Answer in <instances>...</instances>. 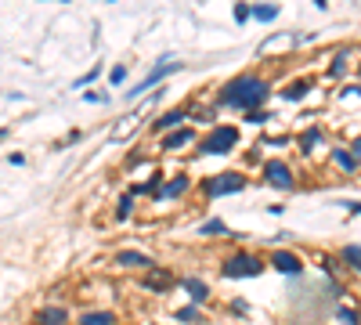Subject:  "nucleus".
I'll use <instances>...</instances> for the list:
<instances>
[{
    "label": "nucleus",
    "mask_w": 361,
    "mask_h": 325,
    "mask_svg": "<svg viewBox=\"0 0 361 325\" xmlns=\"http://www.w3.org/2000/svg\"><path fill=\"white\" fill-rule=\"evenodd\" d=\"M141 286L152 289V292H166V289H174V286H177V279H174V275H170L166 268H152L145 279H141Z\"/></svg>",
    "instance_id": "9b49d317"
},
{
    "label": "nucleus",
    "mask_w": 361,
    "mask_h": 325,
    "mask_svg": "<svg viewBox=\"0 0 361 325\" xmlns=\"http://www.w3.org/2000/svg\"><path fill=\"white\" fill-rule=\"evenodd\" d=\"M174 322L177 325H199L202 322V311L195 304H188V307H181V311H174Z\"/></svg>",
    "instance_id": "6ab92c4d"
},
{
    "label": "nucleus",
    "mask_w": 361,
    "mask_h": 325,
    "mask_svg": "<svg viewBox=\"0 0 361 325\" xmlns=\"http://www.w3.org/2000/svg\"><path fill=\"white\" fill-rule=\"evenodd\" d=\"M84 98H87V102H94V105H98V102L105 105V102H108V94H105V91H87Z\"/></svg>",
    "instance_id": "c756f323"
},
{
    "label": "nucleus",
    "mask_w": 361,
    "mask_h": 325,
    "mask_svg": "<svg viewBox=\"0 0 361 325\" xmlns=\"http://www.w3.org/2000/svg\"><path fill=\"white\" fill-rule=\"evenodd\" d=\"M329 156H333V162L340 170H347V174H358V167L361 162L351 156V149H343V145H333V149H329Z\"/></svg>",
    "instance_id": "4468645a"
},
{
    "label": "nucleus",
    "mask_w": 361,
    "mask_h": 325,
    "mask_svg": "<svg viewBox=\"0 0 361 325\" xmlns=\"http://www.w3.org/2000/svg\"><path fill=\"white\" fill-rule=\"evenodd\" d=\"M199 235H202V239H224V235H228V224H224L221 217H210L206 224L199 228Z\"/></svg>",
    "instance_id": "f3484780"
},
{
    "label": "nucleus",
    "mask_w": 361,
    "mask_h": 325,
    "mask_svg": "<svg viewBox=\"0 0 361 325\" xmlns=\"http://www.w3.org/2000/svg\"><path fill=\"white\" fill-rule=\"evenodd\" d=\"M188 188H192V177H188V174H174V181L163 185V192L155 195V203H159V199H181Z\"/></svg>",
    "instance_id": "f8f14e48"
},
{
    "label": "nucleus",
    "mask_w": 361,
    "mask_h": 325,
    "mask_svg": "<svg viewBox=\"0 0 361 325\" xmlns=\"http://www.w3.org/2000/svg\"><path fill=\"white\" fill-rule=\"evenodd\" d=\"M231 311L235 315H249V304L246 300H231Z\"/></svg>",
    "instance_id": "473e14b6"
},
{
    "label": "nucleus",
    "mask_w": 361,
    "mask_h": 325,
    "mask_svg": "<svg viewBox=\"0 0 361 325\" xmlns=\"http://www.w3.org/2000/svg\"><path fill=\"white\" fill-rule=\"evenodd\" d=\"M343 325H361V315L358 311H351V307H336V311H333Z\"/></svg>",
    "instance_id": "b1692460"
},
{
    "label": "nucleus",
    "mask_w": 361,
    "mask_h": 325,
    "mask_svg": "<svg viewBox=\"0 0 361 325\" xmlns=\"http://www.w3.org/2000/svg\"><path fill=\"white\" fill-rule=\"evenodd\" d=\"M116 264L127 268V271H145V275H148L152 268H159L148 253H137V250H123V253H116Z\"/></svg>",
    "instance_id": "6e6552de"
},
{
    "label": "nucleus",
    "mask_w": 361,
    "mask_h": 325,
    "mask_svg": "<svg viewBox=\"0 0 361 325\" xmlns=\"http://www.w3.org/2000/svg\"><path fill=\"white\" fill-rule=\"evenodd\" d=\"M268 98H271V80H264L257 73H242V76L228 80V84L221 87V94H217V105L239 109L242 116H246V112H257V109L268 105Z\"/></svg>",
    "instance_id": "f257e3e1"
},
{
    "label": "nucleus",
    "mask_w": 361,
    "mask_h": 325,
    "mask_svg": "<svg viewBox=\"0 0 361 325\" xmlns=\"http://www.w3.org/2000/svg\"><path fill=\"white\" fill-rule=\"evenodd\" d=\"M268 120H271V116H268L264 109H257V112H246V123H257V127H260V123H268Z\"/></svg>",
    "instance_id": "bb28decb"
},
{
    "label": "nucleus",
    "mask_w": 361,
    "mask_h": 325,
    "mask_svg": "<svg viewBox=\"0 0 361 325\" xmlns=\"http://www.w3.org/2000/svg\"><path fill=\"white\" fill-rule=\"evenodd\" d=\"M239 149V127H231V123H221V127H213L206 138L199 141V152L202 156H228Z\"/></svg>",
    "instance_id": "7ed1b4c3"
},
{
    "label": "nucleus",
    "mask_w": 361,
    "mask_h": 325,
    "mask_svg": "<svg viewBox=\"0 0 361 325\" xmlns=\"http://www.w3.org/2000/svg\"><path fill=\"white\" fill-rule=\"evenodd\" d=\"M130 210H134V195H123L119 206H116V217H119V221H127V217H130Z\"/></svg>",
    "instance_id": "393cba45"
},
{
    "label": "nucleus",
    "mask_w": 361,
    "mask_h": 325,
    "mask_svg": "<svg viewBox=\"0 0 361 325\" xmlns=\"http://www.w3.org/2000/svg\"><path fill=\"white\" fill-rule=\"evenodd\" d=\"M264 268H268V264H264L257 253L239 250V253H231L224 264H221V275H224V279H257Z\"/></svg>",
    "instance_id": "20e7f679"
},
{
    "label": "nucleus",
    "mask_w": 361,
    "mask_h": 325,
    "mask_svg": "<svg viewBox=\"0 0 361 325\" xmlns=\"http://www.w3.org/2000/svg\"><path fill=\"white\" fill-rule=\"evenodd\" d=\"M253 19L257 22H275L278 19V4H260V8H253Z\"/></svg>",
    "instance_id": "5701e85b"
},
{
    "label": "nucleus",
    "mask_w": 361,
    "mask_h": 325,
    "mask_svg": "<svg viewBox=\"0 0 361 325\" xmlns=\"http://www.w3.org/2000/svg\"><path fill=\"white\" fill-rule=\"evenodd\" d=\"M340 264H347L351 271L361 275V246H343L340 250Z\"/></svg>",
    "instance_id": "aec40b11"
},
{
    "label": "nucleus",
    "mask_w": 361,
    "mask_h": 325,
    "mask_svg": "<svg viewBox=\"0 0 361 325\" xmlns=\"http://www.w3.org/2000/svg\"><path fill=\"white\" fill-rule=\"evenodd\" d=\"M351 156H354V159H358V162H361V138H358V141H354V145H351Z\"/></svg>",
    "instance_id": "72a5a7b5"
},
{
    "label": "nucleus",
    "mask_w": 361,
    "mask_h": 325,
    "mask_svg": "<svg viewBox=\"0 0 361 325\" xmlns=\"http://www.w3.org/2000/svg\"><path fill=\"white\" fill-rule=\"evenodd\" d=\"M268 264H271L278 275H289V279H293V275H304V260L296 257V253H289V250H275Z\"/></svg>",
    "instance_id": "0eeeda50"
},
{
    "label": "nucleus",
    "mask_w": 361,
    "mask_h": 325,
    "mask_svg": "<svg viewBox=\"0 0 361 325\" xmlns=\"http://www.w3.org/2000/svg\"><path fill=\"white\" fill-rule=\"evenodd\" d=\"M76 325H116V315L113 311H87Z\"/></svg>",
    "instance_id": "412c9836"
},
{
    "label": "nucleus",
    "mask_w": 361,
    "mask_h": 325,
    "mask_svg": "<svg viewBox=\"0 0 361 325\" xmlns=\"http://www.w3.org/2000/svg\"><path fill=\"white\" fill-rule=\"evenodd\" d=\"M174 73H181V62H174V58H163V65H152V73L141 80V84L134 87V91H127V102L130 98H137V94H145V91H152L155 84H163L166 76H174Z\"/></svg>",
    "instance_id": "423d86ee"
},
{
    "label": "nucleus",
    "mask_w": 361,
    "mask_h": 325,
    "mask_svg": "<svg viewBox=\"0 0 361 325\" xmlns=\"http://www.w3.org/2000/svg\"><path fill=\"white\" fill-rule=\"evenodd\" d=\"M213 116H217V109H202V112H195L199 123H213Z\"/></svg>",
    "instance_id": "7c9ffc66"
},
{
    "label": "nucleus",
    "mask_w": 361,
    "mask_h": 325,
    "mask_svg": "<svg viewBox=\"0 0 361 325\" xmlns=\"http://www.w3.org/2000/svg\"><path fill=\"white\" fill-rule=\"evenodd\" d=\"M108 80H113V84L119 87V84H123V80H127V65H116V69H113V73H108Z\"/></svg>",
    "instance_id": "c85d7f7f"
},
{
    "label": "nucleus",
    "mask_w": 361,
    "mask_h": 325,
    "mask_svg": "<svg viewBox=\"0 0 361 325\" xmlns=\"http://www.w3.org/2000/svg\"><path fill=\"white\" fill-rule=\"evenodd\" d=\"M231 15H235V22L242 26V22H249V19H253V8H246V4H235V11H231Z\"/></svg>",
    "instance_id": "a878e982"
},
{
    "label": "nucleus",
    "mask_w": 361,
    "mask_h": 325,
    "mask_svg": "<svg viewBox=\"0 0 361 325\" xmlns=\"http://www.w3.org/2000/svg\"><path fill=\"white\" fill-rule=\"evenodd\" d=\"M311 87H315L311 80H296V84H289L286 91H282V98H286V102H300V98L311 94Z\"/></svg>",
    "instance_id": "a211bd4d"
},
{
    "label": "nucleus",
    "mask_w": 361,
    "mask_h": 325,
    "mask_svg": "<svg viewBox=\"0 0 361 325\" xmlns=\"http://www.w3.org/2000/svg\"><path fill=\"white\" fill-rule=\"evenodd\" d=\"M340 206H347V214H361V203H340Z\"/></svg>",
    "instance_id": "f704fd0d"
},
{
    "label": "nucleus",
    "mask_w": 361,
    "mask_h": 325,
    "mask_svg": "<svg viewBox=\"0 0 361 325\" xmlns=\"http://www.w3.org/2000/svg\"><path fill=\"white\" fill-rule=\"evenodd\" d=\"M249 185V177L242 170H224V174H210V177H202V195L206 199H221V195H235V192H242Z\"/></svg>",
    "instance_id": "f03ea898"
},
{
    "label": "nucleus",
    "mask_w": 361,
    "mask_h": 325,
    "mask_svg": "<svg viewBox=\"0 0 361 325\" xmlns=\"http://www.w3.org/2000/svg\"><path fill=\"white\" fill-rule=\"evenodd\" d=\"M181 289L188 292V300H192L195 307L210 300V286H206V282H202V279H181Z\"/></svg>",
    "instance_id": "ddd939ff"
},
{
    "label": "nucleus",
    "mask_w": 361,
    "mask_h": 325,
    "mask_svg": "<svg viewBox=\"0 0 361 325\" xmlns=\"http://www.w3.org/2000/svg\"><path fill=\"white\" fill-rule=\"evenodd\" d=\"M98 73H101V69H98V65H94L90 73H84L80 80H76V87H87V84H94V80H98Z\"/></svg>",
    "instance_id": "cd10ccee"
},
{
    "label": "nucleus",
    "mask_w": 361,
    "mask_h": 325,
    "mask_svg": "<svg viewBox=\"0 0 361 325\" xmlns=\"http://www.w3.org/2000/svg\"><path fill=\"white\" fill-rule=\"evenodd\" d=\"M322 268H325L329 275H336V271H340V260H329V257H322Z\"/></svg>",
    "instance_id": "2f4dec72"
},
{
    "label": "nucleus",
    "mask_w": 361,
    "mask_h": 325,
    "mask_svg": "<svg viewBox=\"0 0 361 325\" xmlns=\"http://www.w3.org/2000/svg\"><path fill=\"white\" fill-rule=\"evenodd\" d=\"M325 141V130L322 127H307L300 138H296V145H300V152H315V145Z\"/></svg>",
    "instance_id": "dca6fc26"
},
{
    "label": "nucleus",
    "mask_w": 361,
    "mask_h": 325,
    "mask_svg": "<svg viewBox=\"0 0 361 325\" xmlns=\"http://www.w3.org/2000/svg\"><path fill=\"white\" fill-rule=\"evenodd\" d=\"M358 73H361V69H358Z\"/></svg>",
    "instance_id": "c9c22d12"
},
{
    "label": "nucleus",
    "mask_w": 361,
    "mask_h": 325,
    "mask_svg": "<svg viewBox=\"0 0 361 325\" xmlns=\"http://www.w3.org/2000/svg\"><path fill=\"white\" fill-rule=\"evenodd\" d=\"M264 181H268L271 188H278V192H293L296 188V174H293V167L286 159H268L264 162Z\"/></svg>",
    "instance_id": "39448f33"
},
{
    "label": "nucleus",
    "mask_w": 361,
    "mask_h": 325,
    "mask_svg": "<svg viewBox=\"0 0 361 325\" xmlns=\"http://www.w3.org/2000/svg\"><path fill=\"white\" fill-rule=\"evenodd\" d=\"M66 322H69V311H66V307H58V304L43 307V311L37 315V325H66Z\"/></svg>",
    "instance_id": "2eb2a0df"
},
{
    "label": "nucleus",
    "mask_w": 361,
    "mask_h": 325,
    "mask_svg": "<svg viewBox=\"0 0 361 325\" xmlns=\"http://www.w3.org/2000/svg\"><path fill=\"white\" fill-rule=\"evenodd\" d=\"M347 55H351V47H343V51L329 62V80H340L343 73H347Z\"/></svg>",
    "instance_id": "4be33fe9"
},
{
    "label": "nucleus",
    "mask_w": 361,
    "mask_h": 325,
    "mask_svg": "<svg viewBox=\"0 0 361 325\" xmlns=\"http://www.w3.org/2000/svg\"><path fill=\"white\" fill-rule=\"evenodd\" d=\"M184 120H188V109H170V112H163V116L152 123V130L166 138V134H174V130H181V127H184Z\"/></svg>",
    "instance_id": "9d476101"
},
{
    "label": "nucleus",
    "mask_w": 361,
    "mask_h": 325,
    "mask_svg": "<svg viewBox=\"0 0 361 325\" xmlns=\"http://www.w3.org/2000/svg\"><path fill=\"white\" fill-rule=\"evenodd\" d=\"M199 138H195V130L192 127H181V130H174V134H166L163 141H159V149L163 152H184V149H192Z\"/></svg>",
    "instance_id": "1a4fd4ad"
}]
</instances>
